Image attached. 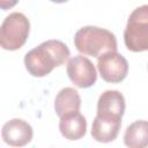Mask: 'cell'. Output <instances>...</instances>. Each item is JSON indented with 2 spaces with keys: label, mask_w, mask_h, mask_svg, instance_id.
<instances>
[{
  "label": "cell",
  "mask_w": 148,
  "mask_h": 148,
  "mask_svg": "<svg viewBox=\"0 0 148 148\" xmlns=\"http://www.w3.org/2000/svg\"><path fill=\"white\" fill-rule=\"evenodd\" d=\"M71 56L65 43L58 39H49L30 50L24 57L28 73L35 77L50 74L54 67L64 65Z\"/></svg>",
  "instance_id": "obj_1"
},
{
  "label": "cell",
  "mask_w": 148,
  "mask_h": 148,
  "mask_svg": "<svg viewBox=\"0 0 148 148\" xmlns=\"http://www.w3.org/2000/svg\"><path fill=\"white\" fill-rule=\"evenodd\" d=\"M74 45L80 53L95 58L109 51H117L116 36L106 29L92 25L83 27L76 31Z\"/></svg>",
  "instance_id": "obj_2"
},
{
  "label": "cell",
  "mask_w": 148,
  "mask_h": 148,
  "mask_svg": "<svg viewBox=\"0 0 148 148\" xmlns=\"http://www.w3.org/2000/svg\"><path fill=\"white\" fill-rule=\"evenodd\" d=\"M30 31V22L22 13H10L0 25V47L7 51L21 49Z\"/></svg>",
  "instance_id": "obj_3"
},
{
  "label": "cell",
  "mask_w": 148,
  "mask_h": 148,
  "mask_svg": "<svg viewBox=\"0 0 148 148\" xmlns=\"http://www.w3.org/2000/svg\"><path fill=\"white\" fill-rule=\"evenodd\" d=\"M125 46L132 52H145L148 50V6L135 8L124 31Z\"/></svg>",
  "instance_id": "obj_4"
},
{
  "label": "cell",
  "mask_w": 148,
  "mask_h": 148,
  "mask_svg": "<svg viewBox=\"0 0 148 148\" xmlns=\"http://www.w3.org/2000/svg\"><path fill=\"white\" fill-rule=\"evenodd\" d=\"M97 68L104 81L119 83L127 76L128 62L117 51H109L98 57Z\"/></svg>",
  "instance_id": "obj_5"
},
{
  "label": "cell",
  "mask_w": 148,
  "mask_h": 148,
  "mask_svg": "<svg viewBox=\"0 0 148 148\" xmlns=\"http://www.w3.org/2000/svg\"><path fill=\"white\" fill-rule=\"evenodd\" d=\"M66 73L69 80L79 88H89L97 80V72L94 64L83 56H76L69 59Z\"/></svg>",
  "instance_id": "obj_6"
},
{
  "label": "cell",
  "mask_w": 148,
  "mask_h": 148,
  "mask_svg": "<svg viewBox=\"0 0 148 148\" xmlns=\"http://www.w3.org/2000/svg\"><path fill=\"white\" fill-rule=\"evenodd\" d=\"M34 131L30 124L20 118H14L3 124L1 130L2 140L12 147H23L32 140Z\"/></svg>",
  "instance_id": "obj_7"
},
{
  "label": "cell",
  "mask_w": 148,
  "mask_h": 148,
  "mask_svg": "<svg viewBox=\"0 0 148 148\" xmlns=\"http://www.w3.org/2000/svg\"><path fill=\"white\" fill-rule=\"evenodd\" d=\"M125 112V98L118 90H105L97 101V116L123 118Z\"/></svg>",
  "instance_id": "obj_8"
},
{
  "label": "cell",
  "mask_w": 148,
  "mask_h": 148,
  "mask_svg": "<svg viewBox=\"0 0 148 148\" xmlns=\"http://www.w3.org/2000/svg\"><path fill=\"white\" fill-rule=\"evenodd\" d=\"M121 119L119 118H110V117H95L91 125V136L98 142H111L113 141L120 131Z\"/></svg>",
  "instance_id": "obj_9"
},
{
  "label": "cell",
  "mask_w": 148,
  "mask_h": 148,
  "mask_svg": "<svg viewBox=\"0 0 148 148\" xmlns=\"http://www.w3.org/2000/svg\"><path fill=\"white\" fill-rule=\"evenodd\" d=\"M81 97L76 89L72 87L62 88L54 98V111L59 118L79 112Z\"/></svg>",
  "instance_id": "obj_10"
},
{
  "label": "cell",
  "mask_w": 148,
  "mask_h": 148,
  "mask_svg": "<svg viewBox=\"0 0 148 148\" xmlns=\"http://www.w3.org/2000/svg\"><path fill=\"white\" fill-rule=\"evenodd\" d=\"M59 131L67 140H79L83 138L87 132V120L80 112L61 117L59 121Z\"/></svg>",
  "instance_id": "obj_11"
},
{
  "label": "cell",
  "mask_w": 148,
  "mask_h": 148,
  "mask_svg": "<svg viewBox=\"0 0 148 148\" xmlns=\"http://www.w3.org/2000/svg\"><path fill=\"white\" fill-rule=\"evenodd\" d=\"M124 143L130 148H143L148 145V124L146 120H136L127 126L124 134Z\"/></svg>",
  "instance_id": "obj_12"
},
{
  "label": "cell",
  "mask_w": 148,
  "mask_h": 148,
  "mask_svg": "<svg viewBox=\"0 0 148 148\" xmlns=\"http://www.w3.org/2000/svg\"><path fill=\"white\" fill-rule=\"evenodd\" d=\"M17 2H18V0H0V9H2V10L10 9L14 6H16Z\"/></svg>",
  "instance_id": "obj_13"
},
{
  "label": "cell",
  "mask_w": 148,
  "mask_h": 148,
  "mask_svg": "<svg viewBox=\"0 0 148 148\" xmlns=\"http://www.w3.org/2000/svg\"><path fill=\"white\" fill-rule=\"evenodd\" d=\"M50 1L56 2V3H62V2H66V1H68V0H50Z\"/></svg>",
  "instance_id": "obj_14"
}]
</instances>
